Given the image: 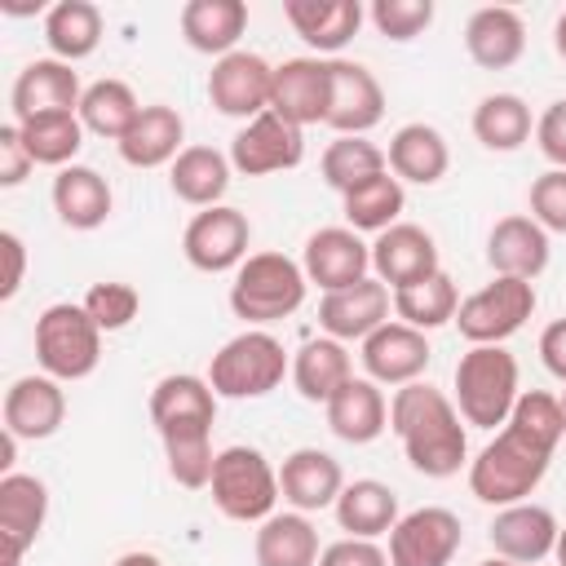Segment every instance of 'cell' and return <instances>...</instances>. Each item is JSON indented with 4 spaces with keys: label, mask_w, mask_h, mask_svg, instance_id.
<instances>
[{
    "label": "cell",
    "mask_w": 566,
    "mask_h": 566,
    "mask_svg": "<svg viewBox=\"0 0 566 566\" xmlns=\"http://www.w3.org/2000/svg\"><path fill=\"white\" fill-rule=\"evenodd\" d=\"M562 442V407L553 394L531 389L517 398L513 416L495 433V442L482 447V455L469 464V491L482 504H522L548 473V460Z\"/></svg>",
    "instance_id": "cell-1"
},
{
    "label": "cell",
    "mask_w": 566,
    "mask_h": 566,
    "mask_svg": "<svg viewBox=\"0 0 566 566\" xmlns=\"http://www.w3.org/2000/svg\"><path fill=\"white\" fill-rule=\"evenodd\" d=\"M389 429L402 438V451L411 460V469H420L424 478H451L464 464L469 438L460 429V416L451 407V398L433 385H402L389 402Z\"/></svg>",
    "instance_id": "cell-2"
},
{
    "label": "cell",
    "mask_w": 566,
    "mask_h": 566,
    "mask_svg": "<svg viewBox=\"0 0 566 566\" xmlns=\"http://www.w3.org/2000/svg\"><path fill=\"white\" fill-rule=\"evenodd\" d=\"M517 363L500 345H473L455 363V402L460 416L478 429H495L517 407Z\"/></svg>",
    "instance_id": "cell-3"
},
{
    "label": "cell",
    "mask_w": 566,
    "mask_h": 566,
    "mask_svg": "<svg viewBox=\"0 0 566 566\" xmlns=\"http://www.w3.org/2000/svg\"><path fill=\"white\" fill-rule=\"evenodd\" d=\"M305 301V270L283 252H256L239 265L230 287V310L248 323H274L296 314Z\"/></svg>",
    "instance_id": "cell-4"
},
{
    "label": "cell",
    "mask_w": 566,
    "mask_h": 566,
    "mask_svg": "<svg viewBox=\"0 0 566 566\" xmlns=\"http://www.w3.org/2000/svg\"><path fill=\"white\" fill-rule=\"evenodd\" d=\"M35 358L53 380H84L102 358V327L84 305H49L35 318Z\"/></svg>",
    "instance_id": "cell-5"
},
{
    "label": "cell",
    "mask_w": 566,
    "mask_h": 566,
    "mask_svg": "<svg viewBox=\"0 0 566 566\" xmlns=\"http://www.w3.org/2000/svg\"><path fill=\"white\" fill-rule=\"evenodd\" d=\"M212 504L230 517V522H265L274 517V500H279V473L270 469V460L256 447H226L212 464Z\"/></svg>",
    "instance_id": "cell-6"
},
{
    "label": "cell",
    "mask_w": 566,
    "mask_h": 566,
    "mask_svg": "<svg viewBox=\"0 0 566 566\" xmlns=\"http://www.w3.org/2000/svg\"><path fill=\"white\" fill-rule=\"evenodd\" d=\"M287 371V354L270 332H243L212 354L208 385L221 398H261Z\"/></svg>",
    "instance_id": "cell-7"
},
{
    "label": "cell",
    "mask_w": 566,
    "mask_h": 566,
    "mask_svg": "<svg viewBox=\"0 0 566 566\" xmlns=\"http://www.w3.org/2000/svg\"><path fill=\"white\" fill-rule=\"evenodd\" d=\"M535 310V287L526 279H500L486 283L482 292H473L469 301H460L455 323L460 336L473 345H500L504 336H513Z\"/></svg>",
    "instance_id": "cell-8"
},
{
    "label": "cell",
    "mask_w": 566,
    "mask_h": 566,
    "mask_svg": "<svg viewBox=\"0 0 566 566\" xmlns=\"http://www.w3.org/2000/svg\"><path fill=\"white\" fill-rule=\"evenodd\" d=\"M248 239H252V226L239 208H203L190 226H186V261L203 274H221V270H234L248 261Z\"/></svg>",
    "instance_id": "cell-9"
},
{
    "label": "cell",
    "mask_w": 566,
    "mask_h": 566,
    "mask_svg": "<svg viewBox=\"0 0 566 566\" xmlns=\"http://www.w3.org/2000/svg\"><path fill=\"white\" fill-rule=\"evenodd\" d=\"M464 531L451 509H416L389 531V566H451Z\"/></svg>",
    "instance_id": "cell-10"
},
{
    "label": "cell",
    "mask_w": 566,
    "mask_h": 566,
    "mask_svg": "<svg viewBox=\"0 0 566 566\" xmlns=\"http://www.w3.org/2000/svg\"><path fill=\"white\" fill-rule=\"evenodd\" d=\"M208 97L221 115L256 119L270 111L274 97V66L256 53H226L208 75Z\"/></svg>",
    "instance_id": "cell-11"
},
{
    "label": "cell",
    "mask_w": 566,
    "mask_h": 566,
    "mask_svg": "<svg viewBox=\"0 0 566 566\" xmlns=\"http://www.w3.org/2000/svg\"><path fill=\"white\" fill-rule=\"evenodd\" d=\"M270 111L283 115L287 124L305 128V124H327L332 111V62L318 57H292L283 66H274V97Z\"/></svg>",
    "instance_id": "cell-12"
},
{
    "label": "cell",
    "mask_w": 566,
    "mask_h": 566,
    "mask_svg": "<svg viewBox=\"0 0 566 566\" xmlns=\"http://www.w3.org/2000/svg\"><path fill=\"white\" fill-rule=\"evenodd\" d=\"M305 155V142H301V128L287 124L283 115L265 111L256 119H248V128L234 137L230 146V164L248 177H265V172H279V168H296Z\"/></svg>",
    "instance_id": "cell-13"
},
{
    "label": "cell",
    "mask_w": 566,
    "mask_h": 566,
    "mask_svg": "<svg viewBox=\"0 0 566 566\" xmlns=\"http://www.w3.org/2000/svg\"><path fill=\"white\" fill-rule=\"evenodd\" d=\"M367 265H371V248L345 226H327V230L310 234V243H305V279L318 283L323 292L363 283Z\"/></svg>",
    "instance_id": "cell-14"
},
{
    "label": "cell",
    "mask_w": 566,
    "mask_h": 566,
    "mask_svg": "<svg viewBox=\"0 0 566 566\" xmlns=\"http://www.w3.org/2000/svg\"><path fill=\"white\" fill-rule=\"evenodd\" d=\"M385 323H389V287L380 279H363L354 287L327 292L318 305V327L332 340H367Z\"/></svg>",
    "instance_id": "cell-15"
},
{
    "label": "cell",
    "mask_w": 566,
    "mask_h": 566,
    "mask_svg": "<svg viewBox=\"0 0 566 566\" xmlns=\"http://www.w3.org/2000/svg\"><path fill=\"white\" fill-rule=\"evenodd\" d=\"M385 115V93L376 84V75L358 62H332V111L327 124L340 137H363L367 128H376Z\"/></svg>",
    "instance_id": "cell-16"
},
{
    "label": "cell",
    "mask_w": 566,
    "mask_h": 566,
    "mask_svg": "<svg viewBox=\"0 0 566 566\" xmlns=\"http://www.w3.org/2000/svg\"><path fill=\"white\" fill-rule=\"evenodd\" d=\"M80 75L71 71V62H57V57H40L31 66H22V75L13 80V115L18 124L31 119V115H49V111H80Z\"/></svg>",
    "instance_id": "cell-17"
},
{
    "label": "cell",
    "mask_w": 566,
    "mask_h": 566,
    "mask_svg": "<svg viewBox=\"0 0 566 566\" xmlns=\"http://www.w3.org/2000/svg\"><path fill=\"white\" fill-rule=\"evenodd\" d=\"M66 420V398L53 376H22L4 394V429L13 438H53Z\"/></svg>",
    "instance_id": "cell-18"
},
{
    "label": "cell",
    "mask_w": 566,
    "mask_h": 566,
    "mask_svg": "<svg viewBox=\"0 0 566 566\" xmlns=\"http://www.w3.org/2000/svg\"><path fill=\"white\" fill-rule=\"evenodd\" d=\"M363 367L371 380L411 385L429 367V340L407 323H385L363 340Z\"/></svg>",
    "instance_id": "cell-19"
},
{
    "label": "cell",
    "mask_w": 566,
    "mask_h": 566,
    "mask_svg": "<svg viewBox=\"0 0 566 566\" xmlns=\"http://www.w3.org/2000/svg\"><path fill=\"white\" fill-rule=\"evenodd\" d=\"M557 517L544 504H509L495 522H491V548L504 562H544L557 548Z\"/></svg>",
    "instance_id": "cell-20"
},
{
    "label": "cell",
    "mask_w": 566,
    "mask_h": 566,
    "mask_svg": "<svg viewBox=\"0 0 566 566\" xmlns=\"http://www.w3.org/2000/svg\"><path fill=\"white\" fill-rule=\"evenodd\" d=\"M371 265H376L380 283L407 287V283L438 274V248L420 226H389L371 243Z\"/></svg>",
    "instance_id": "cell-21"
},
{
    "label": "cell",
    "mask_w": 566,
    "mask_h": 566,
    "mask_svg": "<svg viewBox=\"0 0 566 566\" xmlns=\"http://www.w3.org/2000/svg\"><path fill=\"white\" fill-rule=\"evenodd\" d=\"M486 261L500 279H535L548 265V234L539 221L531 217H504L495 221L491 239H486Z\"/></svg>",
    "instance_id": "cell-22"
},
{
    "label": "cell",
    "mask_w": 566,
    "mask_h": 566,
    "mask_svg": "<svg viewBox=\"0 0 566 566\" xmlns=\"http://www.w3.org/2000/svg\"><path fill=\"white\" fill-rule=\"evenodd\" d=\"M279 491H283L287 504H296V509L310 513V509L336 504V495L345 491V478H340V464H336L327 451L301 447V451H292V455L283 460V469H279Z\"/></svg>",
    "instance_id": "cell-23"
},
{
    "label": "cell",
    "mask_w": 566,
    "mask_h": 566,
    "mask_svg": "<svg viewBox=\"0 0 566 566\" xmlns=\"http://www.w3.org/2000/svg\"><path fill=\"white\" fill-rule=\"evenodd\" d=\"M323 407H327V429L340 442H354V447L376 442L385 433V420H389V407H385L380 389L371 380H354V376Z\"/></svg>",
    "instance_id": "cell-24"
},
{
    "label": "cell",
    "mask_w": 566,
    "mask_h": 566,
    "mask_svg": "<svg viewBox=\"0 0 566 566\" xmlns=\"http://www.w3.org/2000/svg\"><path fill=\"white\" fill-rule=\"evenodd\" d=\"M283 13L296 27V35L310 49H323V53L345 49L354 40L358 22H363V4L358 0H287Z\"/></svg>",
    "instance_id": "cell-25"
},
{
    "label": "cell",
    "mask_w": 566,
    "mask_h": 566,
    "mask_svg": "<svg viewBox=\"0 0 566 566\" xmlns=\"http://www.w3.org/2000/svg\"><path fill=\"white\" fill-rule=\"evenodd\" d=\"M464 49L482 71H504V66H513L522 57L526 27H522V18L513 9H500V4L478 9L469 18V27H464Z\"/></svg>",
    "instance_id": "cell-26"
},
{
    "label": "cell",
    "mask_w": 566,
    "mask_h": 566,
    "mask_svg": "<svg viewBox=\"0 0 566 566\" xmlns=\"http://www.w3.org/2000/svg\"><path fill=\"white\" fill-rule=\"evenodd\" d=\"M53 208L71 230H97L111 217V186L97 168L71 164L53 177Z\"/></svg>",
    "instance_id": "cell-27"
},
{
    "label": "cell",
    "mask_w": 566,
    "mask_h": 566,
    "mask_svg": "<svg viewBox=\"0 0 566 566\" xmlns=\"http://www.w3.org/2000/svg\"><path fill=\"white\" fill-rule=\"evenodd\" d=\"M248 27V4L243 0H190L181 9V35L199 53H234L239 35Z\"/></svg>",
    "instance_id": "cell-28"
},
{
    "label": "cell",
    "mask_w": 566,
    "mask_h": 566,
    "mask_svg": "<svg viewBox=\"0 0 566 566\" xmlns=\"http://www.w3.org/2000/svg\"><path fill=\"white\" fill-rule=\"evenodd\" d=\"M181 133H186V124H181V115L172 111V106H142V115H137V124L124 133V142H119V155H124V164H133V168H159V164H168V159H177L181 150Z\"/></svg>",
    "instance_id": "cell-29"
},
{
    "label": "cell",
    "mask_w": 566,
    "mask_h": 566,
    "mask_svg": "<svg viewBox=\"0 0 566 566\" xmlns=\"http://www.w3.org/2000/svg\"><path fill=\"white\" fill-rule=\"evenodd\" d=\"M217 416V394L199 376H164L150 389V420L155 429H181V424H212Z\"/></svg>",
    "instance_id": "cell-30"
},
{
    "label": "cell",
    "mask_w": 566,
    "mask_h": 566,
    "mask_svg": "<svg viewBox=\"0 0 566 566\" xmlns=\"http://www.w3.org/2000/svg\"><path fill=\"white\" fill-rule=\"evenodd\" d=\"M336 522L354 539H376V535L398 526V495L385 482H371V478L349 482L336 495Z\"/></svg>",
    "instance_id": "cell-31"
},
{
    "label": "cell",
    "mask_w": 566,
    "mask_h": 566,
    "mask_svg": "<svg viewBox=\"0 0 566 566\" xmlns=\"http://www.w3.org/2000/svg\"><path fill=\"white\" fill-rule=\"evenodd\" d=\"M451 164V150L442 142L438 128L429 124H407L394 133L389 142V168L398 181H416V186H433Z\"/></svg>",
    "instance_id": "cell-32"
},
{
    "label": "cell",
    "mask_w": 566,
    "mask_h": 566,
    "mask_svg": "<svg viewBox=\"0 0 566 566\" xmlns=\"http://www.w3.org/2000/svg\"><path fill=\"white\" fill-rule=\"evenodd\" d=\"M172 195L181 203H195V208H217V199L226 195L230 186V159L212 146H186L177 159H172Z\"/></svg>",
    "instance_id": "cell-33"
},
{
    "label": "cell",
    "mask_w": 566,
    "mask_h": 566,
    "mask_svg": "<svg viewBox=\"0 0 566 566\" xmlns=\"http://www.w3.org/2000/svg\"><path fill=\"white\" fill-rule=\"evenodd\" d=\"M49 517V491L31 473H4L0 478V535L22 539L27 548L35 544L40 526Z\"/></svg>",
    "instance_id": "cell-34"
},
{
    "label": "cell",
    "mask_w": 566,
    "mask_h": 566,
    "mask_svg": "<svg viewBox=\"0 0 566 566\" xmlns=\"http://www.w3.org/2000/svg\"><path fill=\"white\" fill-rule=\"evenodd\" d=\"M318 535L301 513H274L256 531V566H314Z\"/></svg>",
    "instance_id": "cell-35"
},
{
    "label": "cell",
    "mask_w": 566,
    "mask_h": 566,
    "mask_svg": "<svg viewBox=\"0 0 566 566\" xmlns=\"http://www.w3.org/2000/svg\"><path fill=\"white\" fill-rule=\"evenodd\" d=\"M44 40L57 53V62H80L102 40V13L88 0H62L44 18Z\"/></svg>",
    "instance_id": "cell-36"
},
{
    "label": "cell",
    "mask_w": 566,
    "mask_h": 566,
    "mask_svg": "<svg viewBox=\"0 0 566 566\" xmlns=\"http://www.w3.org/2000/svg\"><path fill=\"white\" fill-rule=\"evenodd\" d=\"M22 128V146L35 164L49 168H71V159L84 146V124L75 119V111H49V115H31L18 124Z\"/></svg>",
    "instance_id": "cell-37"
},
{
    "label": "cell",
    "mask_w": 566,
    "mask_h": 566,
    "mask_svg": "<svg viewBox=\"0 0 566 566\" xmlns=\"http://www.w3.org/2000/svg\"><path fill=\"white\" fill-rule=\"evenodd\" d=\"M292 380H296V394L310 398V402H327L345 380H349V354L340 340H305L296 363H292Z\"/></svg>",
    "instance_id": "cell-38"
},
{
    "label": "cell",
    "mask_w": 566,
    "mask_h": 566,
    "mask_svg": "<svg viewBox=\"0 0 566 566\" xmlns=\"http://www.w3.org/2000/svg\"><path fill=\"white\" fill-rule=\"evenodd\" d=\"M137 115H142V106H137V97L124 80H97L80 97V124L97 137L124 142V133L137 124Z\"/></svg>",
    "instance_id": "cell-39"
},
{
    "label": "cell",
    "mask_w": 566,
    "mask_h": 566,
    "mask_svg": "<svg viewBox=\"0 0 566 566\" xmlns=\"http://www.w3.org/2000/svg\"><path fill=\"white\" fill-rule=\"evenodd\" d=\"M460 310V296H455V283L438 270L433 279H420V283H407V287H394V314L416 327V332H429V327H442L451 323Z\"/></svg>",
    "instance_id": "cell-40"
},
{
    "label": "cell",
    "mask_w": 566,
    "mask_h": 566,
    "mask_svg": "<svg viewBox=\"0 0 566 566\" xmlns=\"http://www.w3.org/2000/svg\"><path fill=\"white\" fill-rule=\"evenodd\" d=\"M473 137L486 150H517L531 137V106L513 93H491L473 111Z\"/></svg>",
    "instance_id": "cell-41"
},
{
    "label": "cell",
    "mask_w": 566,
    "mask_h": 566,
    "mask_svg": "<svg viewBox=\"0 0 566 566\" xmlns=\"http://www.w3.org/2000/svg\"><path fill=\"white\" fill-rule=\"evenodd\" d=\"M212 424H181V429H164V455H168V473L186 486V491H199L212 482V442H208Z\"/></svg>",
    "instance_id": "cell-42"
},
{
    "label": "cell",
    "mask_w": 566,
    "mask_h": 566,
    "mask_svg": "<svg viewBox=\"0 0 566 566\" xmlns=\"http://www.w3.org/2000/svg\"><path fill=\"white\" fill-rule=\"evenodd\" d=\"M389 164V155L380 146H371L367 137H336L327 150H323V181L340 195H349L354 186L380 177Z\"/></svg>",
    "instance_id": "cell-43"
},
{
    "label": "cell",
    "mask_w": 566,
    "mask_h": 566,
    "mask_svg": "<svg viewBox=\"0 0 566 566\" xmlns=\"http://www.w3.org/2000/svg\"><path fill=\"white\" fill-rule=\"evenodd\" d=\"M340 199H345V217H349L354 230H389L394 217L402 212V181L389 177V168H385L380 177L354 186Z\"/></svg>",
    "instance_id": "cell-44"
},
{
    "label": "cell",
    "mask_w": 566,
    "mask_h": 566,
    "mask_svg": "<svg viewBox=\"0 0 566 566\" xmlns=\"http://www.w3.org/2000/svg\"><path fill=\"white\" fill-rule=\"evenodd\" d=\"M137 305H142V296H137L128 283H93L88 296H84V310H88V318H93L102 332L128 327V323L137 318Z\"/></svg>",
    "instance_id": "cell-45"
},
{
    "label": "cell",
    "mask_w": 566,
    "mask_h": 566,
    "mask_svg": "<svg viewBox=\"0 0 566 566\" xmlns=\"http://www.w3.org/2000/svg\"><path fill=\"white\" fill-rule=\"evenodd\" d=\"M371 22L389 40H416L433 22V0H376Z\"/></svg>",
    "instance_id": "cell-46"
},
{
    "label": "cell",
    "mask_w": 566,
    "mask_h": 566,
    "mask_svg": "<svg viewBox=\"0 0 566 566\" xmlns=\"http://www.w3.org/2000/svg\"><path fill=\"white\" fill-rule=\"evenodd\" d=\"M531 212L544 230L566 234V168H553L544 177H535L531 186Z\"/></svg>",
    "instance_id": "cell-47"
},
{
    "label": "cell",
    "mask_w": 566,
    "mask_h": 566,
    "mask_svg": "<svg viewBox=\"0 0 566 566\" xmlns=\"http://www.w3.org/2000/svg\"><path fill=\"white\" fill-rule=\"evenodd\" d=\"M31 155L22 146V128L18 124H4L0 128V186H18L27 172H31Z\"/></svg>",
    "instance_id": "cell-48"
},
{
    "label": "cell",
    "mask_w": 566,
    "mask_h": 566,
    "mask_svg": "<svg viewBox=\"0 0 566 566\" xmlns=\"http://www.w3.org/2000/svg\"><path fill=\"white\" fill-rule=\"evenodd\" d=\"M22 270H27V248L13 230H0V301L18 296L22 287Z\"/></svg>",
    "instance_id": "cell-49"
},
{
    "label": "cell",
    "mask_w": 566,
    "mask_h": 566,
    "mask_svg": "<svg viewBox=\"0 0 566 566\" xmlns=\"http://www.w3.org/2000/svg\"><path fill=\"white\" fill-rule=\"evenodd\" d=\"M318 566H389V557H385L371 539H354V535H349V539L323 548Z\"/></svg>",
    "instance_id": "cell-50"
},
{
    "label": "cell",
    "mask_w": 566,
    "mask_h": 566,
    "mask_svg": "<svg viewBox=\"0 0 566 566\" xmlns=\"http://www.w3.org/2000/svg\"><path fill=\"white\" fill-rule=\"evenodd\" d=\"M535 137H539V150H544L557 168H566V102H553V106L539 115Z\"/></svg>",
    "instance_id": "cell-51"
},
{
    "label": "cell",
    "mask_w": 566,
    "mask_h": 566,
    "mask_svg": "<svg viewBox=\"0 0 566 566\" xmlns=\"http://www.w3.org/2000/svg\"><path fill=\"white\" fill-rule=\"evenodd\" d=\"M539 358H544V367H548L557 380H566V318H557V323L544 327V336H539Z\"/></svg>",
    "instance_id": "cell-52"
},
{
    "label": "cell",
    "mask_w": 566,
    "mask_h": 566,
    "mask_svg": "<svg viewBox=\"0 0 566 566\" xmlns=\"http://www.w3.org/2000/svg\"><path fill=\"white\" fill-rule=\"evenodd\" d=\"M22 553H27V544H22V539L0 535V566H22Z\"/></svg>",
    "instance_id": "cell-53"
},
{
    "label": "cell",
    "mask_w": 566,
    "mask_h": 566,
    "mask_svg": "<svg viewBox=\"0 0 566 566\" xmlns=\"http://www.w3.org/2000/svg\"><path fill=\"white\" fill-rule=\"evenodd\" d=\"M115 566H164V562H159L155 553H124Z\"/></svg>",
    "instance_id": "cell-54"
},
{
    "label": "cell",
    "mask_w": 566,
    "mask_h": 566,
    "mask_svg": "<svg viewBox=\"0 0 566 566\" xmlns=\"http://www.w3.org/2000/svg\"><path fill=\"white\" fill-rule=\"evenodd\" d=\"M13 447H18V438L4 429V433H0V469H9V464H13Z\"/></svg>",
    "instance_id": "cell-55"
},
{
    "label": "cell",
    "mask_w": 566,
    "mask_h": 566,
    "mask_svg": "<svg viewBox=\"0 0 566 566\" xmlns=\"http://www.w3.org/2000/svg\"><path fill=\"white\" fill-rule=\"evenodd\" d=\"M553 49H557V57L566 62V9H562V18H557V27H553Z\"/></svg>",
    "instance_id": "cell-56"
},
{
    "label": "cell",
    "mask_w": 566,
    "mask_h": 566,
    "mask_svg": "<svg viewBox=\"0 0 566 566\" xmlns=\"http://www.w3.org/2000/svg\"><path fill=\"white\" fill-rule=\"evenodd\" d=\"M0 9H4V13H35L40 4H22V0H0Z\"/></svg>",
    "instance_id": "cell-57"
},
{
    "label": "cell",
    "mask_w": 566,
    "mask_h": 566,
    "mask_svg": "<svg viewBox=\"0 0 566 566\" xmlns=\"http://www.w3.org/2000/svg\"><path fill=\"white\" fill-rule=\"evenodd\" d=\"M553 553H557V566H566V526L557 531V548Z\"/></svg>",
    "instance_id": "cell-58"
},
{
    "label": "cell",
    "mask_w": 566,
    "mask_h": 566,
    "mask_svg": "<svg viewBox=\"0 0 566 566\" xmlns=\"http://www.w3.org/2000/svg\"><path fill=\"white\" fill-rule=\"evenodd\" d=\"M557 407H562V438H566V394L557 398Z\"/></svg>",
    "instance_id": "cell-59"
},
{
    "label": "cell",
    "mask_w": 566,
    "mask_h": 566,
    "mask_svg": "<svg viewBox=\"0 0 566 566\" xmlns=\"http://www.w3.org/2000/svg\"><path fill=\"white\" fill-rule=\"evenodd\" d=\"M482 566H517V562H504V557H491V562H482Z\"/></svg>",
    "instance_id": "cell-60"
}]
</instances>
